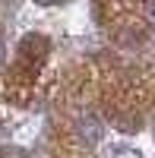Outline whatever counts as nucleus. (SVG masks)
<instances>
[{
    "label": "nucleus",
    "mask_w": 155,
    "mask_h": 158,
    "mask_svg": "<svg viewBox=\"0 0 155 158\" xmlns=\"http://www.w3.org/2000/svg\"><path fill=\"white\" fill-rule=\"evenodd\" d=\"M76 130H79V136L89 142V146H95V142L101 139V117L98 114H79V120H76Z\"/></svg>",
    "instance_id": "1"
},
{
    "label": "nucleus",
    "mask_w": 155,
    "mask_h": 158,
    "mask_svg": "<svg viewBox=\"0 0 155 158\" xmlns=\"http://www.w3.org/2000/svg\"><path fill=\"white\" fill-rule=\"evenodd\" d=\"M146 16H149V25H155V0H149V6H146Z\"/></svg>",
    "instance_id": "2"
},
{
    "label": "nucleus",
    "mask_w": 155,
    "mask_h": 158,
    "mask_svg": "<svg viewBox=\"0 0 155 158\" xmlns=\"http://www.w3.org/2000/svg\"><path fill=\"white\" fill-rule=\"evenodd\" d=\"M38 3H57V0H38Z\"/></svg>",
    "instance_id": "3"
},
{
    "label": "nucleus",
    "mask_w": 155,
    "mask_h": 158,
    "mask_svg": "<svg viewBox=\"0 0 155 158\" xmlns=\"http://www.w3.org/2000/svg\"><path fill=\"white\" fill-rule=\"evenodd\" d=\"M0 60H3V41H0Z\"/></svg>",
    "instance_id": "4"
}]
</instances>
